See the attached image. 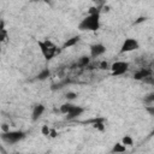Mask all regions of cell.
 <instances>
[{
	"instance_id": "44dd1931",
	"label": "cell",
	"mask_w": 154,
	"mask_h": 154,
	"mask_svg": "<svg viewBox=\"0 0 154 154\" xmlns=\"http://www.w3.org/2000/svg\"><path fill=\"white\" fill-rule=\"evenodd\" d=\"M1 130H2V132H7V131H10V128L7 126V124H2Z\"/></svg>"
},
{
	"instance_id": "d6986e66",
	"label": "cell",
	"mask_w": 154,
	"mask_h": 154,
	"mask_svg": "<svg viewBox=\"0 0 154 154\" xmlns=\"http://www.w3.org/2000/svg\"><path fill=\"white\" fill-rule=\"evenodd\" d=\"M65 97H66L67 100H75V99L77 97V94H76L75 91H67V93L65 94Z\"/></svg>"
},
{
	"instance_id": "7402d4cb",
	"label": "cell",
	"mask_w": 154,
	"mask_h": 154,
	"mask_svg": "<svg viewBox=\"0 0 154 154\" xmlns=\"http://www.w3.org/2000/svg\"><path fill=\"white\" fill-rule=\"evenodd\" d=\"M147 18L146 17H140V18H137V20H135V24H138V23H142V22H144Z\"/></svg>"
},
{
	"instance_id": "2e32d148",
	"label": "cell",
	"mask_w": 154,
	"mask_h": 154,
	"mask_svg": "<svg viewBox=\"0 0 154 154\" xmlns=\"http://www.w3.org/2000/svg\"><path fill=\"white\" fill-rule=\"evenodd\" d=\"M143 101H144L146 103H154V93H149V94H147V95L144 96Z\"/></svg>"
},
{
	"instance_id": "8fae6325",
	"label": "cell",
	"mask_w": 154,
	"mask_h": 154,
	"mask_svg": "<svg viewBox=\"0 0 154 154\" xmlns=\"http://www.w3.org/2000/svg\"><path fill=\"white\" fill-rule=\"evenodd\" d=\"M49 76H51V71H49L48 69H43V70H41V71L38 72V75L36 76V78H37L38 81H45V79H47Z\"/></svg>"
},
{
	"instance_id": "8992f818",
	"label": "cell",
	"mask_w": 154,
	"mask_h": 154,
	"mask_svg": "<svg viewBox=\"0 0 154 154\" xmlns=\"http://www.w3.org/2000/svg\"><path fill=\"white\" fill-rule=\"evenodd\" d=\"M129 70V63L128 61H116L111 65L112 76H122Z\"/></svg>"
},
{
	"instance_id": "5b68a950",
	"label": "cell",
	"mask_w": 154,
	"mask_h": 154,
	"mask_svg": "<svg viewBox=\"0 0 154 154\" xmlns=\"http://www.w3.org/2000/svg\"><path fill=\"white\" fill-rule=\"evenodd\" d=\"M140 48V43L136 38L132 37H128L124 40V42L122 43L120 47V53H128V52H132V51H137Z\"/></svg>"
},
{
	"instance_id": "603a6c76",
	"label": "cell",
	"mask_w": 154,
	"mask_h": 154,
	"mask_svg": "<svg viewBox=\"0 0 154 154\" xmlns=\"http://www.w3.org/2000/svg\"><path fill=\"white\" fill-rule=\"evenodd\" d=\"M150 69L153 70V72H154V60L152 61V65H150Z\"/></svg>"
},
{
	"instance_id": "9a60e30c",
	"label": "cell",
	"mask_w": 154,
	"mask_h": 154,
	"mask_svg": "<svg viewBox=\"0 0 154 154\" xmlns=\"http://www.w3.org/2000/svg\"><path fill=\"white\" fill-rule=\"evenodd\" d=\"M122 143L125 146V147H130V146H132L134 144V140H132V137L131 136H124L123 138H122Z\"/></svg>"
},
{
	"instance_id": "3957f363",
	"label": "cell",
	"mask_w": 154,
	"mask_h": 154,
	"mask_svg": "<svg viewBox=\"0 0 154 154\" xmlns=\"http://www.w3.org/2000/svg\"><path fill=\"white\" fill-rule=\"evenodd\" d=\"M60 113L63 114H66V119L67 120H73L76 119L77 117H79L83 112H84V108L81 107V106H77V105H73V103H63L60 106Z\"/></svg>"
},
{
	"instance_id": "ba28073f",
	"label": "cell",
	"mask_w": 154,
	"mask_h": 154,
	"mask_svg": "<svg viewBox=\"0 0 154 154\" xmlns=\"http://www.w3.org/2000/svg\"><path fill=\"white\" fill-rule=\"evenodd\" d=\"M106 52V47L102 43H94L90 46V57L91 58H97L102 55Z\"/></svg>"
},
{
	"instance_id": "277c9868",
	"label": "cell",
	"mask_w": 154,
	"mask_h": 154,
	"mask_svg": "<svg viewBox=\"0 0 154 154\" xmlns=\"http://www.w3.org/2000/svg\"><path fill=\"white\" fill-rule=\"evenodd\" d=\"M26 134L22 130H14V131H7V132H2L1 134V140L8 144H13L17 143L19 141H22L23 138H25Z\"/></svg>"
},
{
	"instance_id": "e0dca14e",
	"label": "cell",
	"mask_w": 154,
	"mask_h": 154,
	"mask_svg": "<svg viewBox=\"0 0 154 154\" xmlns=\"http://www.w3.org/2000/svg\"><path fill=\"white\" fill-rule=\"evenodd\" d=\"M41 134H42L43 136H49V134H51V128H48V125H42V128H41Z\"/></svg>"
},
{
	"instance_id": "ac0fdd59",
	"label": "cell",
	"mask_w": 154,
	"mask_h": 154,
	"mask_svg": "<svg viewBox=\"0 0 154 154\" xmlns=\"http://www.w3.org/2000/svg\"><path fill=\"white\" fill-rule=\"evenodd\" d=\"M99 67H100L101 70H111V65H109L107 61H105V60L99 64Z\"/></svg>"
},
{
	"instance_id": "9c48e42d",
	"label": "cell",
	"mask_w": 154,
	"mask_h": 154,
	"mask_svg": "<svg viewBox=\"0 0 154 154\" xmlns=\"http://www.w3.org/2000/svg\"><path fill=\"white\" fill-rule=\"evenodd\" d=\"M45 112V106L43 105H41V103H38V105H35L34 106V108H32V113H31V119L35 122V120H37L41 116H42V113Z\"/></svg>"
},
{
	"instance_id": "5bb4252c",
	"label": "cell",
	"mask_w": 154,
	"mask_h": 154,
	"mask_svg": "<svg viewBox=\"0 0 154 154\" xmlns=\"http://www.w3.org/2000/svg\"><path fill=\"white\" fill-rule=\"evenodd\" d=\"M89 63H90V58H89V57H87V55H84V57H81V58H79V60H78L77 65H78V66H81V67H85V66H88V65H89Z\"/></svg>"
},
{
	"instance_id": "cb8c5ba5",
	"label": "cell",
	"mask_w": 154,
	"mask_h": 154,
	"mask_svg": "<svg viewBox=\"0 0 154 154\" xmlns=\"http://www.w3.org/2000/svg\"><path fill=\"white\" fill-rule=\"evenodd\" d=\"M150 136H154V130L152 131V134H150Z\"/></svg>"
},
{
	"instance_id": "4fadbf2b",
	"label": "cell",
	"mask_w": 154,
	"mask_h": 154,
	"mask_svg": "<svg viewBox=\"0 0 154 154\" xmlns=\"http://www.w3.org/2000/svg\"><path fill=\"white\" fill-rule=\"evenodd\" d=\"M0 40L2 42H5L7 40V30L5 29V23L4 20H1V25H0Z\"/></svg>"
},
{
	"instance_id": "52a82bcc",
	"label": "cell",
	"mask_w": 154,
	"mask_h": 154,
	"mask_svg": "<svg viewBox=\"0 0 154 154\" xmlns=\"http://www.w3.org/2000/svg\"><path fill=\"white\" fill-rule=\"evenodd\" d=\"M153 75H154V72H153V70L150 67H142V69H140L138 71H136L134 73V78L136 81H143L147 77H150Z\"/></svg>"
},
{
	"instance_id": "6da1fadb",
	"label": "cell",
	"mask_w": 154,
	"mask_h": 154,
	"mask_svg": "<svg viewBox=\"0 0 154 154\" xmlns=\"http://www.w3.org/2000/svg\"><path fill=\"white\" fill-rule=\"evenodd\" d=\"M100 26V13L88 14L78 24V29L82 31H97Z\"/></svg>"
},
{
	"instance_id": "7a4b0ae2",
	"label": "cell",
	"mask_w": 154,
	"mask_h": 154,
	"mask_svg": "<svg viewBox=\"0 0 154 154\" xmlns=\"http://www.w3.org/2000/svg\"><path fill=\"white\" fill-rule=\"evenodd\" d=\"M37 46L40 47V51H41V53L46 60H51L55 54L60 53V49H58L57 46L49 40L37 41Z\"/></svg>"
},
{
	"instance_id": "30bf717a",
	"label": "cell",
	"mask_w": 154,
	"mask_h": 154,
	"mask_svg": "<svg viewBox=\"0 0 154 154\" xmlns=\"http://www.w3.org/2000/svg\"><path fill=\"white\" fill-rule=\"evenodd\" d=\"M79 40H81V37H79L78 35H77V36H72V37L67 38V40L65 41V43L63 45L61 49H65V48H70V47H73L75 45H77V43L79 42Z\"/></svg>"
},
{
	"instance_id": "ffe728a7",
	"label": "cell",
	"mask_w": 154,
	"mask_h": 154,
	"mask_svg": "<svg viewBox=\"0 0 154 154\" xmlns=\"http://www.w3.org/2000/svg\"><path fill=\"white\" fill-rule=\"evenodd\" d=\"M57 136H58V132H57L54 129H51V134H49V137L54 138V137H57Z\"/></svg>"
},
{
	"instance_id": "7c38bea8",
	"label": "cell",
	"mask_w": 154,
	"mask_h": 154,
	"mask_svg": "<svg viewBox=\"0 0 154 154\" xmlns=\"http://www.w3.org/2000/svg\"><path fill=\"white\" fill-rule=\"evenodd\" d=\"M125 150H126V147H125L122 142L116 143V144L113 146V148H112V153H124Z\"/></svg>"
}]
</instances>
